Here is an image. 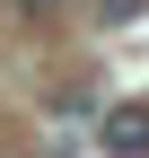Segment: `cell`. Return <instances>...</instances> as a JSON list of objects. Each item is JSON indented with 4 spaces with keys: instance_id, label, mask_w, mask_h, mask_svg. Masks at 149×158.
<instances>
[{
    "instance_id": "cell-3",
    "label": "cell",
    "mask_w": 149,
    "mask_h": 158,
    "mask_svg": "<svg viewBox=\"0 0 149 158\" xmlns=\"http://www.w3.org/2000/svg\"><path fill=\"white\" fill-rule=\"evenodd\" d=\"M18 9H26V18H53V9H62V0H18Z\"/></svg>"
},
{
    "instance_id": "cell-1",
    "label": "cell",
    "mask_w": 149,
    "mask_h": 158,
    "mask_svg": "<svg viewBox=\"0 0 149 158\" xmlns=\"http://www.w3.org/2000/svg\"><path fill=\"white\" fill-rule=\"evenodd\" d=\"M97 149L105 158H149V106H105L97 114Z\"/></svg>"
},
{
    "instance_id": "cell-2",
    "label": "cell",
    "mask_w": 149,
    "mask_h": 158,
    "mask_svg": "<svg viewBox=\"0 0 149 158\" xmlns=\"http://www.w3.org/2000/svg\"><path fill=\"white\" fill-rule=\"evenodd\" d=\"M149 9V0H105V18H140Z\"/></svg>"
}]
</instances>
